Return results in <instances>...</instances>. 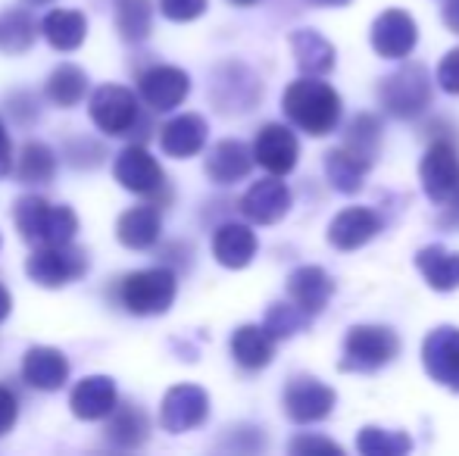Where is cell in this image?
<instances>
[{
  "mask_svg": "<svg viewBox=\"0 0 459 456\" xmlns=\"http://www.w3.org/2000/svg\"><path fill=\"white\" fill-rule=\"evenodd\" d=\"M437 82L447 94H459V47L450 50L437 66Z\"/></svg>",
  "mask_w": 459,
  "mask_h": 456,
  "instance_id": "39",
  "label": "cell"
},
{
  "mask_svg": "<svg viewBox=\"0 0 459 456\" xmlns=\"http://www.w3.org/2000/svg\"><path fill=\"white\" fill-rule=\"evenodd\" d=\"M19 419V400L16 394H13L6 384H0V438H4L6 432H13V426H16Z\"/></svg>",
  "mask_w": 459,
  "mask_h": 456,
  "instance_id": "40",
  "label": "cell"
},
{
  "mask_svg": "<svg viewBox=\"0 0 459 456\" xmlns=\"http://www.w3.org/2000/svg\"><path fill=\"white\" fill-rule=\"evenodd\" d=\"M313 4H325V6H344V4H351V0H313Z\"/></svg>",
  "mask_w": 459,
  "mask_h": 456,
  "instance_id": "45",
  "label": "cell"
},
{
  "mask_svg": "<svg viewBox=\"0 0 459 456\" xmlns=\"http://www.w3.org/2000/svg\"><path fill=\"white\" fill-rule=\"evenodd\" d=\"M290 453H341V447L325 438H297L290 441Z\"/></svg>",
  "mask_w": 459,
  "mask_h": 456,
  "instance_id": "41",
  "label": "cell"
},
{
  "mask_svg": "<svg viewBox=\"0 0 459 456\" xmlns=\"http://www.w3.org/2000/svg\"><path fill=\"white\" fill-rule=\"evenodd\" d=\"M35 41V19L29 16V10H10L0 19V47L6 54H22Z\"/></svg>",
  "mask_w": 459,
  "mask_h": 456,
  "instance_id": "34",
  "label": "cell"
},
{
  "mask_svg": "<svg viewBox=\"0 0 459 456\" xmlns=\"http://www.w3.org/2000/svg\"><path fill=\"white\" fill-rule=\"evenodd\" d=\"M416 22L403 10H387L372 22V47L387 60L410 56L416 47Z\"/></svg>",
  "mask_w": 459,
  "mask_h": 456,
  "instance_id": "15",
  "label": "cell"
},
{
  "mask_svg": "<svg viewBox=\"0 0 459 456\" xmlns=\"http://www.w3.org/2000/svg\"><path fill=\"white\" fill-rule=\"evenodd\" d=\"M378 141H381V128L372 116H357L347 128V138H344V147H351L353 153H359L363 159L372 163L375 153H378Z\"/></svg>",
  "mask_w": 459,
  "mask_h": 456,
  "instance_id": "36",
  "label": "cell"
},
{
  "mask_svg": "<svg viewBox=\"0 0 459 456\" xmlns=\"http://www.w3.org/2000/svg\"><path fill=\"white\" fill-rule=\"evenodd\" d=\"M206 416H210V397L197 384H176L163 397V407H160V422L172 434H182L204 426Z\"/></svg>",
  "mask_w": 459,
  "mask_h": 456,
  "instance_id": "10",
  "label": "cell"
},
{
  "mask_svg": "<svg viewBox=\"0 0 459 456\" xmlns=\"http://www.w3.org/2000/svg\"><path fill=\"white\" fill-rule=\"evenodd\" d=\"M88 116L103 134H132L138 125V98L126 85H100L91 94Z\"/></svg>",
  "mask_w": 459,
  "mask_h": 456,
  "instance_id": "7",
  "label": "cell"
},
{
  "mask_svg": "<svg viewBox=\"0 0 459 456\" xmlns=\"http://www.w3.org/2000/svg\"><path fill=\"white\" fill-rule=\"evenodd\" d=\"M16 176L22 185H48L56 176V157L48 144H38L29 141L19 151V163H16Z\"/></svg>",
  "mask_w": 459,
  "mask_h": 456,
  "instance_id": "32",
  "label": "cell"
},
{
  "mask_svg": "<svg viewBox=\"0 0 459 456\" xmlns=\"http://www.w3.org/2000/svg\"><path fill=\"white\" fill-rule=\"evenodd\" d=\"M160 10L172 22H191V19L204 16L206 0H160Z\"/></svg>",
  "mask_w": 459,
  "mask_h": 456,
  "instance_id": "38",
  "label": "cell"
},
{
  "mask_svg": "<svg viewBox=\"0 0 459 456\" xmlns=\"http://www.w3.org/2000/svg\"><path fill=\"white\" fill-rule=\"evenodd\" d=\"M444 22H447L450 31L459 35V0H447V4H444Z\"/></svg>",
  "mask_w": 459,
  "mask_h": 456,
  "instance_id": "43",
  "label": "cell"
},
{
  "mask_svg": "<svg viewBox=\"0 0 459 456\" xmlns=\"http://www.w3.org/2000/svg\"><path fill=\"white\" fill-rule=\"evenodd\" d=\"M13 166V144H10V134H6L4 122H0V178L10 172Z\"/></svg>",
  "mask_w": 459,
  "mask_h": 456,
  "instance_id": "42",
  "label": "cell"
},
{
  "mask_svg": "<svg viewBox=\"0 0 459 456\" xmlns=\"http://www.w3.org/2000/svg\"><path fill=\"white\" fill-rule=\"evenodd\" d=\"M85 94H88V75H85V69H79L75 63H63V66H56L54 73H50V79H48L50 104L69 110V107L79 104Z\"/></svg>",
  "mask_w": 459,
  "mask_h": 456,
  "instance_id": "31",
  "label": "cell"
},
{
  "mask_svg": "<svg viewBox=\"0 0 459 456\" xmlns=\"http://www.w3.org/2000/svg\"><path fill=\"white\" fill-rule=\"evenodd\" d=\"M357 451L366 456H397L412 451V438L406 432H387V428H363L357 438Z\"/></svg>",
  "mask_w": 459,
  "mask_h": 456,
  "instance_id": "35",
  "label": "cell"
},
{
  "mask_svg": "<svg viewBox=\"0 0 459 456\" xmlns=\"http://www.w3.org/2000/svg\"><path fill=\"white\" fill-rule=\"evenodd\" d=\"M113 176H116V182L126 191H132V194H157L166 182L160 163L138 144L126 147V151L116 157Z\"/></svg>",
  "mask_w": 459,
  "mask_h": 456,
  "instance_id": "13",
  "label": "cell"
},
{
  "mask_svg": "<svg viewBox=\"0 0 459 456\" xmlns=\"http://www.w3.org/2000/svg\"><path fill=\"white\" fill-rule=\"evenodd\" d=\"M178 281L172 269H138L119 285V300L132 316H160L176 304Z\"/></svg>",
  "mask_w": 459,
  "mask_h": 456,
  "instance_id": "3",
  "label": "cell"
},
{
  "mask_svg": "<svg viewBox=\"0 0 459 456\" xmlns=\"http://www.w3.org/2000/svg\"><path fill=\"white\" fill-rule=\"evenodd\" d=\"M231 4H241V6H247V4H256V0H231Z\"/></svg>",
  "mask_w": 459,
  "mask_h": 456,
  "instance_id": "47",
  "label": "cell"
},
{
  "mask_svg": "<svg viewBox=\"0 0 459 456\" xmlns=\"http://www.w3.org/2000/svg\"><path fill=\"white\" fill-rule=\"evenodd\" d=\"M25 272L41 288H63L79 281L88 272V254L82 247L69 244H44L35 247V254L25 262Z\"/></svg>",
  "mask_w": 459,
  "mask_h": 456,
  "instance_id": "4",
  "label": "cell"
},
{
  "mask_svg": "<svg viewBox=\"0 0 459 456\" xmlns=\"http://www.w3.org/2000/svg\"><path fill=\"white\" fill-rule=\"evenodd\" d=\"M368 166L372 163L353 153L351 147H334V151L325 153V176L332 188L341 191V194H357L363 188Z\"/></svg>",
  "mask_w": 459,
  "mask_h": 456,
  "instance_id": "27",
  "label": "cell"
},
{
  "mask_svg": "<svg viewBox=\"0 0 459 456\" xmlns=\"http://www.w3.org/2000/svg\"><path fill=\"white\" fill-rule=\"evenodd\" d=\"M334 391L322 384L313 375H297L284 388V413L297 426H309V422H322L332 416L334 409Z\"/></svg>",
  "mask_w": 459,
  "mask_h": 456,
  "instance_id": "8",
  "label": "cell"
},
{
  "mask_svg": "<svg viewBox=\"0 0 459 456\" xmlns=\"http://www.w3.org/2000/svg\"><path fill=\"white\" fill-rule=\"evenodd\" d=\"M29 6H44V4H54V0H25Z\"/></svg>",
  "mask_w": 459,
  "mask_h": 456,
  "instance_id": "46",
  "label": "cell"
},
{
  "mask_svg": "<svg viewBox=\"0 0 459 456\" xmlns=\"http://www.w3.org/2000/svg\"><path fill=\"white\" fill-rule=\"evenodd\" d=\"M153 25V6L151 0H119L116 4V31L122 35V41L138 44L151 35Z\"/></svg>",
  "mask_w": 459,
  "mask_h": 456,
  "instance_id": "33",
  "label": "cell"
},
{
  "mask_svg": "<svg viewBox=\"0 0 459 456\" xmlns=\"http://www.w3.org/2000/svg\"><path fill=\"white\" fill-rule=\"evenodd\" d=\"M419 176H422V191L435 203H450L459 194V153L450 141H435V144L425 151L422 166H419Z\"/></svg>",
  "mask_w": 459,
  "mask_h": 456,
  "instance_id": "9",
  "label": "cell"
},
{
  "mask_svg": "<svg viewBox=\"0 0 459 456\" xmlns=\"http://www.w3.org/2000/svg\"><path fill=\"white\" fill-rule=\"evenodd\" d=\"M22 378L35 391H60L69 378V359L56 347H31L22 359Z\"/></svg>",
  "mask_w": 459,
  "mask_h": 456,
  "instance_id": "19",
  "label": "cell"
},
{
  "mask_svg": "<svg viewBox=\"0 0 459 456\" xmlns=\"http://www.w3.org/2000/svg\"><path fill=\"white\" fill-rule=\"evenodd\" d=\"M41 31L50 47L69 54V50H79L82 41H85L88 19H85V13H79V10H50L41 22Z\"/></svg>",
  "mask_w": 459,
  "mask_h": 456,
  "instance_id": "28",
  "label": "cell"
},
{
  "mask_svg": "<svg viewBox=\"0 0 459 456\" xmlns=\"http://www.w3.org/2000/svg\"><path fill=\"white\" fill-rule=\"evenodd\" d=\"M290 210V191L281 178H263V182L250 185L247 194L241 197V213L256 226H273L284 219Z\"/></svg>",
  "mask_w": 459,
  "mask_h": 456,
  "instance_id": "14",
  "label": "cell"
},
{
  "mask_svg": "<svg viewBox=\"0 0 459 456\" xmlns=\"http://www.w3.org/2000/svg\"><path fill=\"white\" fill-rule=\"evenodd\" d=\"M290 50H294L297 69L303 75H325L334 69V47L313 29H297L290 35Z\"/></svg>",
  "mask_w": 459,
  "mask_h": 456,
  "instance_id": "25",
  "label": "cell"
},
{
  "mask_svg": "<svg viewBox=\"0 0 459 456\" xmlns=\"http://www.w3.org/2000/svg\"><path fill=\"white\" fill-rule=\"evenodd\" d=\"M212 256L225 269H244L256 256V235L247 226L229 222L212 235Z\"/></svg>",
  "mask_w": 459,
  "mask_h": 456,
  "instance_id": "24",
  "label": "cell"
},
{
  "mask_svg": "<svg viewBox=\"0 0 459 456\" xmlns=\"http://www.w3.org/2000/svg\"><path fill=\"white\" fill-rule=\"evenodd\" d=\"M13 222L22 231V237L35 247L44 244H69L79 231V216L69 207H56V203L44 201L38 194L19 197L13 207Z\"/></svg>",
  "mask_w": 459,
  "mask_h": 456,
  "instance_id": "2",
  "label": "cell"
},
{
  "mask_svg": "<svg viewBox=\"0 0 459 456\" xmlns=\"http://www.w3.org/2000/svg\"><path fill=\"white\" fill-rule=\"evenodd\" d=\"M381 104L397 119H412L431 104V79L425 73V66L419 63H406L403 69H397L394 75H387L381 85Z\"/></svg>",
  "mask_w": 459,
  "mask_h": 456,
  "instance_id": "6",
  "label": "cell"
},
{
  "mask_svg": "<svg viewBox=\"0 0 459 456\" xmlns=\"http://www.w3.org/2000/svg\"><path fill=\"white\" fill-rule=\"evenodd\" d=\"M254 159L273 176H288L297 166V138L290 128L278 125V122H269V125L260 128L254 141Z\"/></svg>",
  "mask_w": 459,
  "mask_h": 456,
  "instance_id": "16",
  "label": "cell"
},
{
  "mask_svg": "<svg viewBox=\"0 0 459 456\" xmlns=\"http://www.w3.org/2000/svg\"><path fill=\"white\" fill-rule=\"evenodd\" d=\"M254 166V147L244 141H219L206 157V176L216 185H235Z\"/></svg>",
  "mask_w": 459,
  "mask_h": 456,
  "instance_id": "22",
  "label": "cell"
},
{
  "mask_svg": "<svg viewBox=\"0 0 459 456\" xmlns=\"http://www.w3.org/2000/svg\"><path fill=\"white\" fill-rule=\"evenodd\" d=\"M119 403V394H116V382L109 375H88L82 378L73 388V397H69V407L79 419L94 422L109 416Z\"/></svg>",
  "mask_w": 459,
  "mask_h": 456,
  "instance_id": "17",
  "label": "cell"
},
{
  "mask_svg": "<svg viewBox=\"0 0 459 456\" xmlns=\"http://www.w3.org/2000/svg\"><path fill=\"white\" fill-rule=\"evenodd\" d=\"M160 231H163V213H160L153 203H147V207H132L116 222V237L132 250L153 247V244L160 241Z\"/></svg>",
  "mask_w": 459,
  "mask_h": 456,
  "instance_id": "23",
  "label": "cell"
},
{
  "mask_svg": "<svg viewBox=\"0 0 459 456\" xmlns=\"http://www.w3.org/2000/svg\"><path fill=\"white\" fill-rule=\"evenodd\" d=\"M307 313L300 310V306L290 300V304H273L269 306V313H266V329H269V335L275 338V341H284V338H290L294 331H300L303 325H307Z\"/></svg>",
  "mask_w": 459,
  "mask_h": 456,
  "instance_id": "37",
  "label": "cell"
},
{
  "mask_svg": "<svg viewBox=\"0 0 459 456\" xmlns=\"http://www.w3.org/2000/svg\"><path fill=\"white\" fill-rule=\"evenodd\" d=\"M206 134H210V125H206L204 116L182 113L163 125V132H160V147H163L169 157L187 159V157H194V153L204 151Z\"/></svg>",
  "mask_w": 459,
  "mask_h": 456,
  "instance_id": "18",
  "label": "cell"
},
{
  "mask_svg": "<svg viewBox=\"0 0 459 456\" xmlns=\"http://www.w3.org/2000/svg\"><path fill=\"white\" fill-rule=\"evenodd\" d=\"M191 91V79L178 66H151L138 82V94L151 110H176Z\"/></svg>",
  "mask_w": 459,
  "mask_h": 456,
  "instance_id": "11",
  "label": "cell"
},
{
  "mask_svg": "<svg viewBox=\"0 0 459 456\" xmlns=\"http://www.w3.org/2000/svg\"><path fill=\"white\" fill-rule=\"evenodd\" d=\"M416 266L435 291H456L459 288V254L431 244L416 254Z\"/></svg>",
  "mask_w": 459,
  "mask_h": 456,
  "instance_id": "29",
  "label": "cell"
},
{
  "mask_svg": "<svg viewBox=\"0 0 459 456\" xmlns=\"http://www.w3.org/2000/svg\"><path fill=\"white\" fill-rule=\"evenodd\" d=\"M381 228V219L366 207H347L328 226V244L338 250H357L366 241H372Z\"/></svg>",
  "mask_w": 459,
  "mask_h": 456,
  "instance_id": "21",
  "label": "cell"
},
{
  "mask_svg": "<svg viewBox=\"0 0 459 456\" xmlns=\"http://www.w3.org/2000/svg\"><path fill=\"white\" fill-rule=\"evenodd\" d=\"M397 350H400V341L391 329H381V325H353V329L347 331L341 369L378 372L381 366H387L397 357Z\"/></svg>",
  "mask_w": 459,
  "mask_h": 456,
  "instance_id": "5",
  "label": "cell"
},
{
  "mask_svg": "<svg viewBox=\"0 0 459 456\" xmlns=\"http://www.w3.org/2000/svg\"><path fill=\"white\" fill-rule=\"evenodd\" d=\"M422 363L437 384L459 391V329L441 325L431 331L422 344Z\"/></svg>",
  "mask_w": 459,
  "mask_h": 456,
  "instance_id": "12",
  "label": "cell"
},
{
  "mask_svg": "<svg viewBox=\"0 0 459 456\" xmlns=\"http://www.w3.org/2000/svg\"><path fill=\"white\" fill-rule=\"evenodd\" d=\"M334 294V285L328 279L325 269L319 266H300L290 272L288 279V297L300 306L307 316H316V313L325 310L328 297Z\"/></svg>",
  "mask_w": 459,
  "mask_h": 456,
  "instance_id": "20",
  "label": "cell"
},
{
  "mask_svg": "<svg viewBox=\"0 0 459 456\" xmlns=\"http://www.w3.org/2000/svg\"><path fill=\"white\" fill-rule=\"evenodd\" d=\"M273 353H275V338L269 335L266 325H241L231 335V357L244 369H263V366L273 363Z\"/></svg>",
  "mask_w": 459,
  "mask_h": 456,
  "instance_id": "26",
  "label": "cell"
},
{
  "mask_svg": "<svg viewBox=\"0 0 459 456\" xmlns=\"http://www.w3.org/2000/svg\"><path fill=\"white\" fill-rule=\"evenodd\" d=\"M10 306H13V300H10V291H6V288L0 285V323H4V319L10 316Z\"/></svg>",
  "mask_w": 459,
  "mask_h": 456,
  "instance_id": "44",
  "label": "cell"
},
{
  "mask_svg": "<svg viewBox=\"0 0 459 456\" xmlns=\"http://www.w3.org/2000/svg\"><path fill=\"white\" fill-rule=\"evenodd\" d=\"M147 432H151V422L132 403H116V409L109 413L107 422V441L122 451H134L147 441Z\"/></svg>",
  "mask_w": 459,
  "mask_h": 456,
  "instance_id": "30",
  "label": "cell"
},
{
  "mask_svg": "<svg viewBox=\"0 0 459 456\" xmlns=\"http://www.w3.org/2000/svg\"><path fill=\"white\" fill-rule=\"evenodd\" d=\"M281 107L297 128H303L307 134H316V138L334 132V125L341 122L338 91L319 79L290 82L288 91H284Z\"/></svg>",
  "mask_w": 459,
  "mask_h": 456,
  "instance_id": "1",
  "label": "cell"
}]
</instances>
